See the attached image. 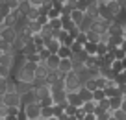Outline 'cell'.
I'll return each instance as SVG.
<instances>
[{
	"label": "cell",
	"mask_w": 126,
	"mask_h": 120,
	"mask_svg": "<svg viewBox=\"0 0 126 120\" xmlns=\"http://www.w3.org/2000/svg\"><path fill=\"white\" fill-rule=\"evenodd\" d=\"M85 15L89 17V19H93V20H98V15H100V6H98V0H89Z\"/></svg>",
	"instance_id": "cell-6"
},
{
	"label": "cell",
	"mask_w": 126,
	"mask_h": 120,
	"mask_svg": "<svg viewBox=\"0 0 126 120\" xmlns=\"http://www.w3.org/2000/svg\"><path fill=\"white\" fill-rule=\"evenodd\" d=\"M54 116V109L52 107H41V118L43 120H50Z\"/></svg>",
	"instance_id": "cell-24"
},
{
	"label": "cell",
	"mask_w": 126,
	"mask_h": 120,
	"mask_svg": "<svg viewBox=\"0 0 126 120\" xmlns=\"http://www.w3.org/2000/svg\"><path fill=\"white\" fill-rule=\"evenodd\" d=\"M17 37H19V33H17L15 28H2V31H0V39H2L4 43L11 44V46L15 44Z\"/></svg>",
	"instance_id": "cell-5"
},
{
	"label": "cell",
	"mask_w": 126,
	"mask_h": 120,
	"mask_svg": "<svg viewBox=\"0 0 126 120\" xmlns=\"http://www.w3.org/2000/svg\"><path fill=\"white\" fill-rule=\"evenodd\" d=\"M59 63H61L59 55H50V57L45 61V65H47V68L50 70V72H56V70L59 68Z\"/></svg>",
	"instance_id": "cell-16"
},
{
	"label": "cell",
	"mask_w": 126,
	"mask_h": 120,
	"mask_svg": "<svg viewBox=\"0 0 126 120\" xmlns=\"http://www.w3.org/2000/svg\"><path fill=\"white\" fill-rule=\"evenodd\" d=\"M41 104V107H54V100H52V96H48V98H43V100L39 102Z\"/></svg>",
	"instance_id": "cell-38"
},
{
	"label": "cell",
	"mask_w": 126,
	"mask_h": 120,
	"mask_svg": "<svg viewBox=\"0 0 126 120\" xmlns=\"http://www.w3.org/2000/svg\"><path fill=\"white\" fill-rule=\"evenodd\" d=\"M52 4H54V9H58V11L61 13V9H63V4H65V0H52Z\"/></svg>",
	"instance_id": "cell-43"
},
{
	"label": "cell",
	"mask_w": 126,
	"mask_h": 120,
	"mask_svg": "<svg viewBox=\"0 0 126 120\" xmlns=\"http://www.w3.org/2000/svg\"><path fill=\"white\" fill-rule=\"evenodd\" d=\"M93 100L96 102V104H98V102H102V100H106V94H104V91L102 89H96L93 93Z\"/></svg>",
	"instance_id": "cell-30"
},
{
	"label": "cell",
	"mask_w": 126,
	"mask_h": 120,
	"mask_svg": "<svg viewBox=\"0 0 126 120\" xmlns=\"http://www.w3.org/2000/svg\"><path fill=\"white\" fill-rule=\"evenodd\" d=\"M82 87H85L87 91H91V93H94V91L98 89V87H96V80H87L85 83H83Z\"/></svg>",
	"instance_id": "cell-31"
},
{
	"label": "cell",
	"mask_w": 126,
	"mask_h": 120,
	"mask_svg": "<svg viewBox=\"0 0 126 120\" xmlns=\"http://www.w3.org/2000/svg\"><path fill=\"white\" fill-rule=\"evenodd\" d=\"M87 4H89V0H76V9L85 13L87 11Z\"/></svg>",
	"instance_id": "cell-37"
},
{
	"label": "cell",
	"mask_w": 126,
	"mask_h": 120,
	"mask_svg": "<svg viewBox=\"0 0 126 120\" xmlns=\"http://www.w3.org/2000/svg\"><path fill=\"white\" fill-rule=\"evenodd\" d=\"M106 8H108V11H110L111 15L119 20V17L122 15V6H121V2H119V0H108V2H106Z\"/></svg>",
	"instance_id": "cell-8"
},
{
	"label": "cell",
	"mask_w": 126,
	"mask_h": 120,
	"mask_svg": "<svg viewBox=\"0 0 126 120\" xmlns=\"http://www.w3.org/2000/svg\"><path fill=\"white\" fill-rule=\"evenodd\" d=\"M82 50H83V46H82V44H78L76 41H74V43L71 44V52H72V54H80Z\"/></svg>",
	"instance_id": "cell-41"
},
{
	"label": "cell",
	"mask_w": 126,
	"mask_h": 120,
	"mask_svg": "<svg viewBox=\"0 0 126 120\" xmlns=\"http://www.w3.org/2000/svg\"><path fill=\"white\" fill-rule=\"evenodd\" d=\"M37 54H39V59H41V63H45V61H47V59H48V57H50V55H52L50 52L47 50V48H41V50L37 52Z\"/></svg>",
	"instance_id": "cell-36"
},
{
	"label": "cell",
	"mask_w": 126,
	"mask_h": 120,
	"mask_svg": "<svg viewBox=\"0 0 126 120\" xmlns=\"http://www.w3.org/2000/svg\"><path fill=\"white\" fill-rule=\"evenodd\" d=\"M0 68H8V70H15V55L11 54H0Z\"/></svg>",
	"instance_id": "cell-7"
},
{
	"label": "cell",
	"mask_w": 126,
	"mask_h": 120,
	"mask_svg": "<svg viewBox=\"0 0 126 120\" xmlns=\"http://www.w3.org/2000/svg\"><path fill=\"white\" fill-rule=\"evenodd\" d=\"M17 120H28V116H26V113L22 111V109H20L19 111V115H17Z\"/></svg>",
	"instance_id": "cell-44"
},
{
	"label": "cell",
	"mask_w": 126,
	"mask_h": 120,
	"mask_svg": "<svg viewBox=\"0 0 126 120\" xmlns=\"http://www.w3.org/2000/svg\"><path fill=\"white\" fill-rule=\"evenodd\" d=\"M83 19H85V13L80 11V9H74V11L71 13V20L76 24V26H80V24L83 22Z\"/></svg>",
	"instance_id": "cell-20"
},
{
	"label": "cell",
	"mask_w": 126,
	"mask_h": 120,
	"mask_svg": "<svg viewBox=\"0 0 126 120\" xmlns=\"http://www.w3.org/2000/svg\"><path fill=\"white\" fill-rule=\"evenodd\" d=\"M59 72L63 74V76H67L69 72H74V70H72V61L71 59H61V63H59Z\"/></svg>",
	"instance_id": "cell-18"
},
{
	"label": "cell",
	"mask_w": 126,
	"mask_h": 120,
	"mask_svg": "<svg viewBox=\"0 0 126 120\" xmlns=\"http://www.w3.org/2000/svg\"><path fill=\"white\" fill-rule=\"evenodd\" d=\"M121 109L126 113V98H122V105H121Z\"/></svg>",
	"instance_id": "cell-46"
},
{
	"label": "cell",
	"mask_w": 126,
	"mask_h": 120,
	"mask_svg": "<svg viewBox=\"0 0 126 120\" xmlns=\"http://www.w3.org/2000/svg\"><path fill=\"white\" fill-rule=\"evenodd\" d=\"M110 104H111V111H117V109H121V105H122V96H115V98H111Z\"/></svg>",
	"instance_id": "cell-27"
},
{
	"label": "cell",
	"mask_w": 126,
	"mask_h": 120,
	"mask_svg": "<svg viewBox=\"0 0 126 120\" xmlns=\"http://www.w3.org/2000/svg\"><path fill=\"white\" fill-rule=\"evenodd\" d=\"M122 67H124V70H126V57L122 59Z\"/></svg>",
	"instance_id": "cell-50"
},
{
	"label": "cell",
	"mask_w": 126,
	"mask_h": 120,
	"mask_svg": "<svg viewBox=\"0 0 126 120\" xmlns=\"http://www.w3.org/2000/svg\"><path fill=\"white\" fill-rule=\"evenodd\" d=\"M48 74H50V70L47 68V65L45 63H39L35 68V80H39V81H47Z\"/></svg>",
	"instance_id": "cell-12"
},
{
	"label": "cell",
	"mask_w": 126,
	"mask_h": 120,
	"mask_svg": "<svg viewBox=\"0 0 126 120\" xmlns=\"http://www.w3.org/2000/svg\"><path fill=\"white\" fill-rule=\"evenodd\" d=\"M121 22H122V30H124V39H126V19L121 20Z\"/></svg>",
	"instance_id": "cell-47"
},
{
	"label": "cell",
	"mask_w": 126,
	"mask_h": 120,
	"mask_svg": "<svg viewBox=\"0 0 126 120\" xmlns=\"http://www.w3.org/2000/svg\"><path fill=\"white\" fill-rule=\"evenodd\" d=\"M78 94H80V98H82L83 104H87V102H94V100H93V93H91V91H87L85 87H82V89L78 91Z\"/></svg>",
	"instance_id": "cell-21"
},
{
	"label": "cell",
	"mask_w": 126,
	"mask_h": 120,
	"mask_svg": "<svg viewBox=\"0 0 126 120\" xmlns=\"http://www.w3.org/2000/svg\"><path fill=\"white\" fill-rule=\"evenodd\" d=\"M83 120H96V115H94V113H93V115H85Z\"/></svg>",
	"instance_id": "cell-45"
},
{
	"label": "cell",
	"mask_w": 126,
	"mask_h": 120,
	"mask_svg": "<svg viewBox=\"0 0 126 120\" xmlns=\"http://www.w3.org/2000/svg\"><path fill=\"white\" fill-rule=\"evenodd\" d=\"M50 96L56 105H67V91H52Z\"/></svg>",
	"instance_id": "cell-11"
},
{
	"label": "cell",
	"mask_w": 126,
	"mask_h": 120,
	"mask_svg": "<svg viewBox=\"0 0 126 120\" xmlns=\"http://www.w3.org/2000/svg\"><path fill=\"white\" fill-rule=\"evenodd\" d=\"M43 2H45V0H30V6H32V9H39V11H41Z\"/></svg>",
	"instance_id": "cell-40"
},
{
	"label": "cell",
	"mask_w": 126,
	"mask_h": 120,
	"mask_svg": "<svg viewBox=\"0 0 126 120\" xmlns=\"http://www.w3.org/2000/svg\"><path fill=\"white\" fill-rule=\"evenodd\" d=\"M58 55H59V59H71L72 52H71V48H69V46H61V48H59V52H58Z\"/></svg>",
	"instance_id": "cell-23"
},
{
	"label": "cell",
	"mask_w": 126,
	"mask_h": 120,
	"mask_svg": "<svg viewBox=\"0 0 126 120\" xmlns=\"http://www.w3.org/2000/svg\"><path fill=\"white\" fill-rule=\"evenodd\" d=\"M76 113H78V107H72V105H65V115L67 116H76Z\"/></svg>",
	"instance_id": "cell-39"
},
{
	"label": "cell",
	"mask_w": 126,
	"mask_h": 120,
	"mask_svg": "<svg viewBox=\"0 0 126 120\" xmlns=\"http://www.w3.org/2000/svg\"><path fill=\"white\" fill-rule=\"evenodd\" d=\"M61 46H63V44L59 43L58 39H54V37L48 39V41H45V48H47L52 55H58V52H59V48H61Z\"/></svg>",
	"instance_id": "cell-10"
},
{
	"label": "cell",
	"mask_w": 126,
	"mask_h": 120,
	"mask_svg": "<svg viewBox=\"0 0 126 120\" xmlns=\"http://www.w3.org/2000/svg\"><path fill=\"white\" fill-rule=\"evenodd\" d=\"M67 104H69V105H72V107L82 109L83 102H82V98H80V94H78V93H67Z\"/></svg>",
	"instance_id": "cell-14"
},
{
	"label": "cell",
	"mask_w": 126,
	"mask_h": 120,
	"mask_svg": "<svg viewBox=\"0 0 126 120\" xmlns=\"http://www.w3.org/2000/svg\"><path fill=\"white\" fill-rule=\"evenodd\" d=\"M82 111L85 113V115H93V113L96 111V102H87V104H83Z\"/></svg>",
	"instance_id": "cell-22"
},
{
	"label": "cell",
	"mask_w": 126,
	"mask_h": 120,
	"mask_svg": "<svg viewBox=\"0 0 126 120\" xmlns=\"http://www.w3.org/2000/svg\"><path fill=\"white\" fill-rule=\"evenodd\" d=\"M76 28H78V26L71 20V17H61V30H65L67 33H72Z\"/></svg>",
	"instance_id": "cell-17"
},
{
	"label": "cell",
	"mask_w": 126,
	"mask_h": 120,
	"mask_svg": "<svg viewBox=\"0 0 126 120\" xmlns=\"http://www.w3.org/2000/svg\"><path fill=\"white\" fill-rule=\"evenodd\" d=\"M2 102H4L6 107L9 109H22V96H20L19 93H8L4 98H2Z\"/></svg>",
	"instance_id": "cell-3"
},
{
	"label": "cell",
	"mask_w": 126,
	"mask_h": 120,
	"mask_svg": "<svg viewBox=\"0 0 126 120\" xmlns=\"http://www.w3.org/2000/svg\"><path fill=\"white\" fill-rule=\"evenodd\" d=\"M52 109H54V116L56 118H59V116L65 115V105H54Z\"/></svg>",
	"instance_id": "cell-35"
},
{
	"label": "cell",
	"mask_w": 126,
	"mask_h": 120,
	"mask_svg": "<svg viewBox=\"0 0 126 120\" xmlns=\"http://www.w3.org/2000/svg\"><path fill=\"white\" fill-rule=\"evenodd\" d=\"M32 91H33V85L32 83H22V81H17V85H15V93H19L20 96H26V94H30Z\"/></svg>",
	"instance_id": "cell-13"
},
{
	"label": "cell",
	"mask_w": 126,
	"mask_h": 120,
	"mask_svg": "<svg viewBox=\"0 0 126 120\" xmlns=\"http://www.w3.org/2000/svg\"><path fill=\"white\" fill-rule=\"evenodd\" d=\"M111 116L115 120H126V113L122 109H117V111H111Z\"/></svg>",
	"instance_id": "cell-34"
},
{
	"label": "cell",
	"mask_w": 126,
	"mask_h": 120,
	"mask_svg": "<svg viewBox=\"0 0 126 120\" xmlns=\"http://www.w3.org/2000/svg\"><path fill=\"white\" fill-rule=\"evenodd\" d=\"M48 26H50L54 31H59V30H61V17H59V19L50 20V22H48Z\"/></svg>",
	"instance_id": "cell-33"
},
{
	"label": "cell",
	"mask_w": 126,
	"mask_h": 120,
	"mask_svg": "<svg viewBox=\"0 0 126 120\" xmlns=\"http://www.w3.org/2000/svg\"><path fill=\"white\" fill-rule=\"evenodd\" d=\"M52 94V89H50V85H41V87H37L35 89V96H37V102H41L43 98H48Z\"/></svg>",
	"instance_id": "cell-15"
},
{
	"label": "cell",
	"mask_w": 126,
	"mask_h": 120,
	"mask_svg": "<svg viewBox=\"0 0 126 120\" xmlns=\"http://www.w3.org/2000/svg\"><path fill=\"white\" fill-rule=\"evenodd\" d=\"M32 43L37 46V50H41V48H45V39L41 37V35H33L32 37Z\"/></svg>",
	"instance_id": "cell-28"
},
{
	"label": "cell",
	"mask_w": 126,
	"mask_h": 120,
	"mask_svg": "<svg viewBox=\"0 0 126 120\" xmlns=\"http://www.w3.org/2000/svg\"><path fill=\"white\" fill-rule=\"evenodd\" d=\"M9 8H11V11H19V6H20V0H8Z\"/></svg>",
	"instance_id": "cell-42"
},
{
	"label": "cell",
	"mask_w": 126,
	"mask_h": 120,
	"mask_svg": "<svg viewBox=\"0 0 126 120\" xmlns=\"http://www.w3.org/2000/svg\"><path fill=\"white\" fill-rule=\"evenodd\" d=\"M96 46L98 44H93V43H87L85 46H83V50L87 52V55H96Z\"/></svg>",
	"instance_id": "cell-32"
},
{
	"label": "cell",
	"mask_w": 126,
	"mask_h": 120,
	"mask_svg": "<svg viewBox=\"0 0 126 120\" xmlns=\"http://www.w3.org/2000/svg\"><path fill=\"white\" fill-rule=\"evenodd\" d=\"M108 33H110L111 37H124L122 22H121V20H115V22H111V24H110V28H108Z\"/></svg>",
	"instance_id": "cell-9"
},
{
	"label": "cell",
	"mask_w": 126,
	"mask_h": 120,
	"mask_svg": "<svg viewBox=\"0 0 126 120\" xmlns=\"http://www.w3.org/2000/svg\"><path fill=\"white\" fill-rule=\"evenodd\" d=\"M121 50H124V52H126V39L122 41V44H121Z\"/></svg>",
	"instance_id": "cell-48"
},
{
	"label": "cell",
	"mask_w": 126,
	"mask_h": 120,
	"mask_svg": "<svg viewBox=\"0 0 126 120\" xmlns=\"http://www.w3.org/2000/svg\"><path fill=\"white\" fill-rule=\"evenodd\" d=\"M22 111L26 113L28 120H39V118H41V104H39V102H33V104L22 105Z\"/></svg>",
	"instance_id": "cell-4"
},
{
	"label": "cell",
	"mask_w": 126,
	"mask_h": 120,
	"mask_svg": "<svg viewBox=\"0 0 126 120\" xmlns=\"http://www.w3.org/2000/svg\"><path fill=\"white\" fill-rule=\"evenodd\" d=\"M111 70H113L115 74H122L124 72V67H122V61H113V65H111Z\"/></svg>",
	"instance_id": "cell-29"
},
{
	"label": "cell",
	"mask_w": 126,
	"mask_h": 120,
	"mask_svg": "<svg viewBox=\"0 0 126 120\" xmlns=\"http://www.w3.org/2000/svg\"><path fill=\"white\" fill-rule=\"evenodd\" d=\"M32 9V6H30V0H20V6H19V11H20V15H28V11Z\"/></svg>",
	"instance_id": "cell-25"
},
{
	"label": "cell",
	"mask_w": 126,
	"mask_h": 120,
	"mask_svg": "<svg viewBox=\"0 0 126 120\" xmlns=\"http://www.w3.org/2000/svg\"><path fill=\"white\" fill-rule=\"evenodd\" d=\"M13 78H15V81H22V83H32L35 81V70L28 68V67H19V68L13 70Z\"/></svg>",
	"instance_id": "cell-1"
},
{
	"label": "cell",
	"mask_w": 126,
	"mask_h": 120,
	"mask_svg": "<svg viewBox=\"0 0 126 120\" xmlns=\"http://www.w3.org/2000/svg\"><path fill=\"white\" fill-rule=\"evenodd\" d=\"M110 120H115V118H113V116H111V118H110Z\"/></svg>",
	"instance_id": "cell-51"
},
{
	"label": "cell",
	"mask_w": 126,
	"mask_h": 120,
	"mask_svg": "<svg viewBox=\"0 0 126 120\" xmlns=\"http://www.w3.org/2000/svg\"><path fill=\"white\" fill-rule=\"evenodd\" d=\"M85 68H100V57L98 55H89L85 59Z\"/></svg>",
	"instance_id": "cell-19"
},
{
	"label": "cell",
	"mask_w": 126,
	"mask_h": 120,
	"mask_svg": "<svg viewBox=\"0 0 126 120\" xmlns=\"http://www.w3.org/2000/svg\"><path fill=\"white\" fill-rule=\"evenodd\" d=\"M4 120H17V116H6Z\"/></svg>",
	"instance_id": "cell-49"
},
{
	"label": "cell",
	"mask_w": 126,
	"mask_h": 120,
	"mask_svg": "<svg viewBox=\"0 0 126 120\" xmlns=\"http://www.w3.org/2000/svg\"><path fill=\"white\" fill-rule=\"evenodd\" d=\"M65 89H67V93H78L82 89V81L78 78V72H69L65 76Z\"/></svg>",
	"instance_id": "cell-2"
},
{
	"label": "cell",
	"mask_w": 126,
	"mask_h": 120,
	"mask_svg": "<svg viewBox=\"0 0 126 120\" xmlns=\"http://www.w3.org/2000/svg\"><path fill=\"white\" fill-rule=\"evenodd\" d=\"M87 43H93V44H98L100 43V33H94V31H87Z\"/></svg>",
	"instance_id": "cell-26"
}]
</instances>
